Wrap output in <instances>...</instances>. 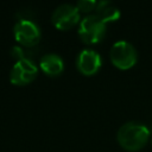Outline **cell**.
Returning <instances> with one entry per match:
<instances>
[{"label":"cell","instance_id":"1","mask_svg":"<svg viewBox=\"0 0 152 152\" xmlns=\"http://www.w3.org/2000/svg\"><path fill=\"white\" fill-rule=\"evenodd\" d=\"M119 144L128 151L140 150L148 140L150 129L141 122L129 121L124 124L118 131Z\"/></svg>","mask_w":152,"mask_h":152},{"label":"cell","instance_id":"2","mask_svg":"<svg viewBox=\"0 0 152 152\" xmlns=\"http://www.w3.org/2000/svg\"><path fill=\"white\" fill-rule=\"evenodd\" d=\"M109 57L112 63L116 68L129 69L135 64L138 59V53L135 48L131 43L126 40H118L112 45Z\"/></svg>","mask_w":152,"mask_h":152},{"label":"cell","instance_id":"3","mask_svg":"<svg viewBox=\"0 0 152 152\" xmlns=\"http://www.w3.org/2000/svg\"><path fill=\"white\" fill-rule=\"evenodd\" d=\"M106 32V23L96 14H89L84 17L80 23L78 34L82 42L93 44L100 42Z\"/></svg>","mask_w":152,"mask_h":152},{"label":"cell","instance_id":"4","mask_svg":"<svg viewBox=\"0 0 152 152\" xmlns=\"http://www.w3.org/2000/svg\"><path fill=\"white\" fill-rule=\"evenodd\" d=\"M14 37L25 46H34L40 38V31L30 19H19L13 27Z\"/></svg>","mask_w":152,"mask_h":152},{"label":"cell","instance_id":"5","mask_svg":"<svg viewBox=\"0 0 152 152\" xmlns=\"http://www.w3.org/2000/svg\"><path fill=\"white\" fill-rule=\"evenodd\" d=\"M52 23L59 30H68L80 20V11L71 4H62L52 13Z\"/></svg>","mask_w":152,"mask_h":152},{"label":"cell","instance_id":"6","mask_svg":"<svg viewBox=\"0 0 152 152\" xmlns=\"http://www.w3.org/2000/svg\"><path fill=\"white\" fill-rule=\"evenodd\" d=\"M37 72L38 69L33 63V61L24 58L14 63L10 72V80L13 84H18V86L26 84L37 76Z\"/></svg>","mask_w":152,"mask_h":152},{"label":"cell","instance_id":"7","mask_svg":"<svg viewBox=\"0 0 152 152\" xmlns=\"http://www.w3.org/2000/svg\"><path fill=\"white\" fill-rule=\"evenodd\" d=\"M76 64L82 74L93 75L101 66V56L93 49H84L78 53Z\"/></svg>","mask_w":152,"mask_h":152},{"label":"cell","instance_id":"8","mask_svg":"<svg viewBox=\"0 0 152 152\" xmlns=\"http://www.w3.org/2000/svg\"><path fill=\"white\" fill-rule=\"evenodd\" d=\"M39 65H40V69L50 76H56V75L61 74L63 71V68H64L63 59L56 53L44 55L40 59Z\"/></svg>","mask_w":152,"mask_h":152},{"label":"cell","instance_id":"9","mask_svg":"<svg viewBox=\"0 0 152 152\" xmlns=\"http://www.w3.org/2000/svg\"><path fill=\"white\" fill-rule=\"evenodd\" d=\"M95 11H96V15L100 17L104 23L114 21L120 17V10L108 0H102L96 2Z\"/></svg>","mask_w":152,"mask_h":152},{"label":"cell","instance_id":"10","mask_svg":"<svg viewBox=\"0 0 152 152\" xmlns=\"http://www.w3.org/2000/svg\"><path fill=\"white\" fill-rule=\"evenodd\" d=\"M80 12H89L96 7V2L94 0H80L76 5Z\"/></svg>","mask_w":152,"mask_h":152}]
</instances>
